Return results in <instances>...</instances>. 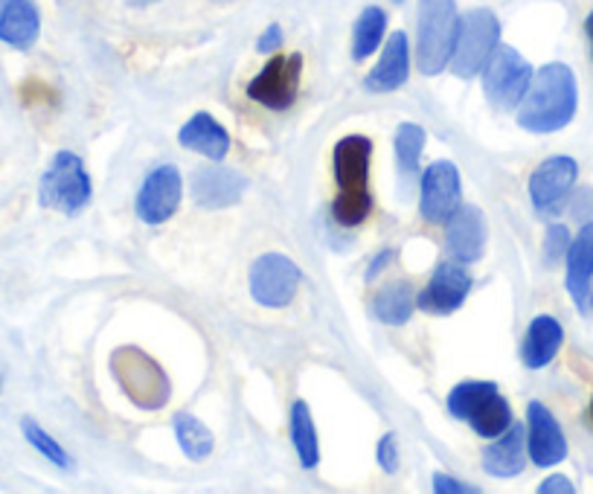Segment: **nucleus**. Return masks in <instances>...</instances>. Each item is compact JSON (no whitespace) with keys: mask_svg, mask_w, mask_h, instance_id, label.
Returning <instances> with one entry per match:
<instances>
[{"mask_svg":"<svg viewBox=\"0 0 593 494\" xmlns=\"http://www.w3.org/2000/svg\"><path fill=\"white\" fill-rule=\"evenodd\" d=\"M292 439L303 469H315L320 460V445L318 430H315V419H311V411L306 402L292 404Z\"/></svg>","mask_w":593,"mask_h":494,"instance_id":"23","label":"nucleus"},{"mask_svg":"<svg viewBox=\"0 0 593 494\" xmlns=\"http://www.w3.org/2000/svg\"><path fill=\"white\" fill-rule=\"evenodd\" d=\"M593 280V222H588L568 247V291L579 308L588 305Z\"/></svg>","mask_w":593,"mask_h":494,"instance_id":"20","label":"nucleus"},{"mask_svg":"<svg viewBox=\"0 0 593 494\" xmlns=\"http://www.w3.org/2000/svg\"><path fill=\"white\" fill-rule=\"evenodd\" d=\"M445 227V245L460 265L477 262L486 250V215L471 204H460L454 210Z\"/></svg>","mask_w":593,"mask_h":494,"instance_id":"14","label":"nucleus"},{"mask_svg":"<svg viewBox=\"0 0 593 494\" xmlns=\"http://www.w3.org/2000/svg\"><path fill=\"white\" fill-rule=\"evenodd\" d=\"M588 300H591V308H593V291H591V294H588Z\"/></svg>","mask_w":593,"mask_h":494,"instance_id":"39","label":"nucleus"},{"mask_svg":"<svg viewBox=\"0 0 593 494\" xmlns=\"http://www.w3.org/2000/svg\"><path fill=\"white\" fill-rule=\"evenodd\" d=\"M460 33V15L454 0H419L417 18V67L436 76L448 67Z\"/></svg>","mask_w":593,"mask_h":494,"instance_id":"2","label":"nucleus"},{"mask_svg":"<svg viewBox=\"0 0 593 494\" xmlns=\"http://www.w3.org/2000/svg\"><path fill=\"white\" fill-rule=\"evenodd\" d=\"M492 393H498L492 381H466V384H457V388L452 390V395H448V411H452V416H457V419L468 422V416Z\"/></svg>","mask_w":593,"mask_h":494,"instance_id":"28","label":"nucleus"},{"mask_svg":"<svg viewBox=\"0 0 593 494\" xmlns=\"http://www.w3.org/2000/svg\"><path fill=\"white\" fill-rule=\"evenodd\" d=\"M468 291H471V277L463 271L460 262L436 265L427 289L419 294V308L431 314H454L466 303Z\"/></svg>","mask_w":593,"mask_h":494,"instance_id":"13","label":"nucleus"},{"mask_svg":"<svg viewBox=\"0 0 593 494\" xmlns=\"http://www.w3.org/2000/svg\"><path fill=\"white\" fill-rule=\"evenodd\" d=\"M434 492L436 494H477L475 486H466V483H460V480L448 478V474H434Z\"/></svg>","mask_w":593,"mask_h":494,"instance_id":"34","label":"nucleus"},{"mask_svg":"<svg viewBox=\"0 0 593 494\" xmlns=\"http://www.w3.org/2000/svg\"><path fill=\"white\" fill-rule=\"evenodd\" d=\"M21 430H24L26 442L33 445L35 451L42 453V457H47L53 465H59V469H70V465H73V462H70V457H67L65 448H61V445L56 442V439H53L50 434H47L42 425H38V422L26 416V419H21Z\"/></svg>","mask_w":593,"mask_h":494,"instance_id":"30","label":"nucleus"},{"mask_svg":"<svg viewBox=\"0 0 593 494\" xmlns=\"http://www.w3.org/2000/svg\"><path fill=\"white\" fill-rule=\"evenodd\" d=\"M181 195H184L181 172H178L175 166H158L142 181L140 195H137V215L146 224L169 222L178 206H181Z\"/></svg>","mask_w":593,"mask_h":494,"instance_id":"11","label":"nucleus"},{"mask_svg":"<svg viewBox=\"0 0 593 494\" xmlns=\"http://www.w3.org/2000/svg\"><path fill=\"white\" fill-rule=\"evenodd\" d=\"M524 465H527V434H524V425L512 422L483 451V469L492 478H515L524 471Z\"/></svg>","mask_w":593,"mask_h":494,"instance_id":"17","label":"nucleus"},{"mask_svg":"<svg viewBox=\"0 0 593 494\" xmlns=\"http://www.w3.org/2000/svg\"><path fill=\"white\" fill-rule=\"evenodd\" d=\"M387 30V15L378 7H369L361 12L358 24H355V33H352V58L355 61H364L378 49L381 38H385Z\"/></svg>","mask_w":593,"mask_h":494,"instance_id":"27","label":"nucleus"},{"mask_svg":"<svg viewBox=\"0 0 593 494\" xmlns=\"http://www.w3.org/2000/svg\"><path fill=\"white\" fill-rule=\"evenodd\" d=\"M570 231L565 224H552L550 231H547V239H544V259L547 262H559L561 256H568L570 247Z\"/></svg>","mask_w":593,"mask_h":494,"instance_id":"32","label":"nucleus"},{"mask_svg":"<svg viewBox=\"0 0 593 494\" xmlns=\"http://www.w3.org/2000/svg\"><path fill=\"white\" fill-rule=\"evenodd\" d=\"M577 76L568 65L552 61L533 74V82L518 105V125L533 134L561 132L577 116Z\"/></svg>","mask_w":593,"mask_h":494,"instance_id":"1","label":"nucleus"},{"mask_svg":"<svg viewBox=\"0 0 593 494\" xmlns=\"http://www.w3.org/2000/svg\"><path fill=\"white\" fill-rule=\"evenodd\" d=\"M390 259H394V250H381V254H378L376 259H373V265H369V268H367V282L376 280L378 273L385 271V265L390 262Z\"/></svg>","mask_w":593,"mask_h":494,"instance_id":"37","label":"nucleus"},{"mask_svg":"<svg viewBox=\"0 0 593 494\" xmlns=\"http://www.w3.org/2000/svg\"><path fill=\"white\" fill-rule=\"evenodd\" d=\"M579 164L568 155L547 157L529 178V198L538 213H559L565 198L577 187Z\"/></svg>","mask_w":593,"mask_h":494,"instance_id":"9","label":"nucleus"},{"mask_svg":"<svg viewBox=\"0 0 593 494\" xmlns=\"http://www.w3.org/2000/svg\"><path fill=\"white\" fill-rule=\"evenodd\" d=\"M42 18L33 0H0V42L15 49H30L38 42Z\"/></svg>","mask_w":593,"mask_h":494,"instance_id":"18","label":"nucleus"},{"mask_svg":"<svg viewBox=\"0 0 593 494\" xmlns=\"http://www.w3.org/2000/svg\"><path fill=\"white\" fill-rule=\"evenodd\" d=\"M527 422L529 460H533L538 469H550V465H556V462L568 457V439L561 434V425L541 402H529Z\"/></svg>","mask_w":593,"mask_h":494,"instance_id":"12","label":"nucleus"},{"mask_svg":"<svg viewBox=\"0 0 593 494\" xmlns=\"http://www.w3.org/2000/svg\"><path fill=\"white\" fill-rule=\"evenodd\" d=\"M91 195V175L84 169L82 157L73 151H59L53 157V164L47 166V172L42 175V183H38V201L47 210L76 215L82 206H88Z\"/></svg>","mask_w":593,"mask_h":494,"instance_id":"3","label":"nucleus"},{"mask_svg":"<svg viewBox=\"0 0 593 494\" xmlns=\"http://www.w3.org/2000/svg\"><path fill=\"white\" fill-rule=\"evenodd\" d=\"M585 33H588V38H591V56H593V12L588 15V21H585Z\"/></svg>","mask_w":593,"mask_h":494,"instance_id":"38","label":"nucleus"},{"mask_svg":"<svg viewBox=\"0 0 593 494\" xmlns=\"http://www.w3.org/2000/svg\"><path fill=\"white\" fill-rule=\"evenodd\" d=\"M501 42V21L489 9H471L460 21V33L452 53V70L460 79H471L483 70L489 56Z\"/></svg>","mask_w":593,"mask_h":494,"instance_id":"5","label":"nucleus"},{"mask_svg":"<svg viewBox=\"0 0 593 494\" xmlns=\"http://www.w3.org/2000/svg\"><path fill=\"white\" fill-rule=\"evenodd\" d=\"M172 428H175V439L181 445V451L190 457V460L201 462L207 460L209 453H213V434L204 422H198L193 413H178L175 419H172Z\"/></svg>","mask_w":593,"mask_h":494,"instance_id":"25","label":"nucleus"},{"mask_svg":"<svg viewBox=\"0 0 593 494\" xmlns=\"http://www.w3.org/2000/svg\"><path fill=\"white\" fill-rule=\"evenodd\" d=\"M303 58L300 56H274L260 70V76L248 85V97L274 111L292 108L300 91Z\"/></svg>","mask_w":593,"mask_h":494,"instance_id":"8","label":"nucleus"},{"mask_svg":"<svg viewBox=\"0 0 593 494\" xmlns=\"http://www.w3.org/2000/svg\"><path fill=\"white\" fill-rule=\"evenodd\" d=\"M561 340H565V329H561V323L550 314H538L533 323H529L527 338H524V363H527L529 370H544L547 363L559 355Z\"/></svg>","mask_w":593,"mask_h":494,"instance_id":"21","label":"nucleus"},{"mask_svg":"<svg viewBox=\"0 0 593 494\" xmlns=\"http://www.w3.org/2000/svg\"><path fill=\"white\" fill-rule=\"evenodd\" d=\"M178 143L184 148H193L198 155L209 160H225L230 151V137H227L225 125H218L209 114H195L190 123L178 132Z\"/></svg>","mask_w":593,"mask_h":494,"instance_id":"22","label":"nucleus"},{"mask_svg":"<svg viewBox=\"0 0 593 494\" xmlns=\"http://www.w3.org/2000/svg\"><path fill=\"white\" fill-rule=\"evenodd\" d=\"M533 82V67L515 47H494L483 65V93L494 108H518Z\"/></svg>","mask_w":593,"mask_h":494,"instance_id":"6","label":"nucleus"},{"mask_svg":"<svg viewBox=\"0 0 593 494\" xmlns=\"http://www.w3.org/2000/svg\"><path fill=\"white\" fill-rule=\"evenodd\" d=\"M248 192V178L225 166H207L193 175V198L204 210H225L242 201Z\"/></svg>","mask_w":593,"mask_h":494,"instance_id":"15","label":"nucleus"},{"mask_svg":"<svg viewBox=\"0 0 593 494\" xmlns=\"http://www.w3.org/2000/svg\"><path fill=\"white\" fill-rule=\"evenodd\" d=\"M378 465H381L387 474L399 471V442H396V434H387V437L378 442Z\"/></svg>","mask_w":593,"mask_h":494,"instance_id":"33","label":"nucleus"},{"mask_svg":"<svg viewBox=\"0 0 593 494\" xmlns=\"http://www.w3.org/2000/svg\"><path fill=\"white\" fill-rule=\"evenodd\" d=\"M300 280V268L288 256L265 254L251 268V294L265 308H285L297 296Z\"/></svg>","mask_w":593,"mask_h":494,"instance_id":"7","label":"nucleus"},{"mask_svg":"<svg viewBox=\"0 0 593 494\" xmlns=\"http://www.w3.org/2000/svg\"><path fill=\"white\" fill-rule=\"evenodd\" d=\"M422 148H425V128L413 123L399 125V132H396V157H399L401 172H417Z\"/></svg>","mask_w":593,"mask_h":494,"instance_id":"29","label":"nucleus"},{"mask_svg":"<svg viewBox=\"0 0 593 494\" xmlns=\"http://www.w3.org/2000/svg\"><path fill=\"white\" fill-rule=\"evenodd\" d=\"M410 74V47H408V35L394 33L390 42H387L385 53H381V61L376 65V70L367 76V91L376 93H390L399 91L401 85L408 82Z\"/></svg>","mask_w":593,"mask_h":494,"instance_id":"19","label":"nucleus"},{"mask_svg":"<svg viewBox=\"0 0 593 494\" xmlns=\"http://www.w3.org/2000/svg\"><path fill=\"white\" fill-rule=\"evenodd\" d=\"M463 187L457 166L448 160H436L422 175V201L419 210L425 215V222L445 224L454 215V210L460 206Z\"/></svg>","mask_w":593,"mask_h":494,"instance_id":"10","label":"nucleus"},{"mask_svg":"<svg viewBox=\"0 0 593 494\" xmlns=\"http://www.w3.org/2000/svg\"><path fill=\"white\" fill-rule=\"evenodd\" d=\"M280 44H283V30H280V26L274 24V26H267L265 33H262L256 49H260V53H274V49L280 47Z\"/></svg>","mask_w":593,"mask_h":494,"instance_id":"36","label":"nucleus"},{"mask_svg":"<svg viewBox=\"0 0 593 494\" xmlns=\"http://www.w3.org/2000/svg\"><path fill=\"white\" fill-rule=\"evenodd\" d=\"M373 312L387 326H404L413 314V289L408 282H390L381 294L373 300Z\"/></svg>","mask_w":593,"mask_h":494,"instance_id":"24","label":"nucleus"},{"mask_svg":"<svg viewBox=\"0 0 593 494\" xmlns=\"http://www.w3.org/2000/svg\"><path fill=\"white\" fill-rule=\"evenodd\" d=\"M111 370L117 375L119 388L126 390L137 407L142 411H158L169 398V379L167 372L160 370L158 363L151 361L149 355L140 349H117L111 355Z\"/></svg>","mask_w":593,"mask_h":494,"instance_id":"4","label":"nucleus"},{"mask_svg":"<svg viewBox=\"0 0 593 494\" xmlns=\"http://www.w3.org/2000/svg\"><path fill=\"white\" fill-rule=\"evenodd\" d=\"M538 492L541 494H573L577 489H573V483H570L565 474H552V478H547L541 486H538Z\"/></svg>","mask_w":593,"mask_h":494,"instance_id":"35","label":"nucleus"},{"mask_svg":"<svg viewBox=\"0 0 593 494\" xmlns=\"http://www.w3.org/2000/svg\"><path fill=\"white\" fill-rule=\"evenodd\" d=\"M369 206H373V198L369 192H338L332 204L334 222L343 224V227H355L369 215Z\"/></svg>","mask_w":593,"mask_h":494,"instance_id":"31","label":"nucleus"},{"mask_svg":"<svg viewBox=\"0 0 593 494\" xmlns=\"http://www.w3.org/2000/svg\"><path fill=\"white\" fill-rule=\"evenodd\" d=\"M591 419H593V398H591Z\"/></svg>","mask_w":593,"mask_h":494,"instance_id":"40","label":"nucleus"},{"mask_svg":"<svg viewBox=\"0 0 593 494\" xmlns=\"http://www.w3.org/2000/svg\"><path fill=\"white\" fill-rule=\"evenodd\" d=\"M468 425L475 428V434H480V437L486 439L501 437L503 430L512 425L510 402H506L501 393H492L475 413H471V416H468Z\"/></svg>","mask_w":593,"mask_h":494,"instance_id":"26","label":"nucleus"},{"mask_svg":"<svg viewBox=\"0 0 593 494\" xmlns=\"http://www.w3.org/2000/svg\"><path fill=\"white\" fill-rule=\"evenodd\" d=\"M369 155H373V143L367 137H343L334 146V178L341 192H369Z\"/></svg>","mask_w":593,"mask_h":494,"instance_id":"16","label":"nucleus"}]
</instances>
